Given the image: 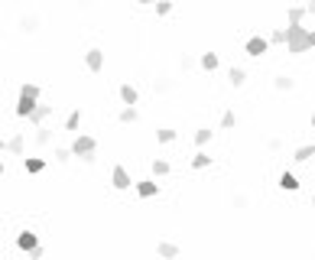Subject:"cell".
Listing matches in <instances>:
<instances>
[{
  "instance_id": "cell-2",
  "label": "cell",
  "mask_w": 315,
  "mask_h": 260,
  "mask_svg": "<svg viewBox=\"0 0 315 260\" xmlns=\"http://www.w3.org/2000/svg\"><path fill=\"white\" fill-rule=\"evenodd\" d=\"M68 150H72V156H78V160H81L85 153H94V150H98V140H94V137H88V134H78Z\"/></svg>"
},
{
  "instance_id": "cell-29",
  "label": "cell",
  "mask_w": 315,
  "mask_h": 260,
  "mask_svg": "<svg viewBox=\"0 0 315 260\" xmlns=\"http://www.w3.org/2000/svg\"><path fill=\"white\" fill-rule=\"evenodd\" d=\"M153 88H156L160 94H169V91H173V78H156Z\"/></svg>"
},
{
  "instance_id": "cell-32",
  "label": "cell",
  "mask_w": 315,
  "mask_h": 260,
  "mask_svg": "<svg viewBox=\"0 0 315 260\" xmlns=\"http://www.w3.org/2000/svg\"><path fill=\"white\" fill-rule=\"evenodd\" d=\"M52 156H56V163H68V160H72V150H68V147H56V153H52Z\"/></svg>"
},
{
  "instance_id": "cell-35",
  "label": "cell",
  "mask_w": 315,
  "mask_h": 260,
  "mask_svg": "<svg viewBox=\"0 0 315 260\" xmlns=\"http://www.w3.org/2000/svg\"><path fill=\"white\" fill-rule=\"evenodd\" d=\"M43 254H46V247H43V244H36V247L30 250V260H43Z\"/></svg>"
},
{
  "instance_id": "cell-24",
  "label": "cell",
  "mask_w": 315,
  "mask_h": 260,
  "mask_svg": "<svg viewBox=\"0 0 315 260\" xmlns=\"http://www.w3.org/2000/svg\"><path fill=\"white\" fill-rule=\"evenodd\" d=\"M36 143L39 147H49L52 143V130L49 127H36Z\"/></svg>"
},
{
  "instance_id": "cell-3",
  "label": "cell",
  "mask_w": 315,
  "mask_h": 260,
  "mask_svg": "<svg viewBox=\"0 0 315 260\" xmlns=\"http://www.w3.org/2000/svg\"><path fill=\"white\" fill-rule=\"evenodd\" d=\"M244 52H247L250 59H260L263 52H270V39L266 36H250L247 43H244Z\"/></svg>"
},
{
  "instance_id": "cell-15",
  "label": "cell",
  "mask_w": 315,
  "mask_h": 260,
  "mask_svg": "<svg viewBox=\"0 0 315 260\" xmlns=\"http://www.w3.org/2000/svg\"><path fill=\"white\" fill-rule=\"evenodd\" d=\"M36 104H39V101H26V98H20V101H17V117H23V120H26L33 111H36Z\"/></svg>"
},
{
  "instance_id": "cell-8",
  "label": "cell",
  "mask_w": 315,
  "mask_h": 260,
  "mask_svg": "<svg viewBox=\"0 0 315 260\" xmlns=\"http://www.w3.org/2000/svg\"><path fill=\"white\" fill-rule=\"evenodd\" d=\"M36 244H39V237L33 234V231H20V234H17V247H20V250H26V254H30Z\"/></svg>"
},
{
  "instance_id": "cell-20",
  "label": "cell",
  "mask_w": 315,
  "mask_h": 260,
  "mask_svg": "<svg viewBox=\"0 0 315 260\" xmlns=\"http://www.w3.org/2000/svg\"><path fill=\"white\" fill-rule=\"evenodd\" d=\"M117 120L120 124H136V120H140V111H136V107H124V111L117 114Z\"/></svg>"
},
{
  "instance_id": "cell-21",
  "label": "cell",
  "mask_w": 315,
  "mask_h": 260,
  "mask_svg": "<svg viewBox=\"0 0 315 260\" xmlns=\"http://www.w3.org/2000/svg\"><path fill=\"white\" fill-rule=\"evenodd\" d=\"M312 156H315V147H312V143H305V147H299L296 153H292V160H296V163H305V160H312Z\"/></svg>"
},
{
  "instance_id": "cell-43",
  "label": "cell",
  "mask_w": 315,
  "mask_h": 260,
  "mask_svg": "<svg viewBox=\"0 0 315 260\" xmlns=\"http://www.w3.org/2000/svg\"><path fill=\"white\" fill-rule=\"evenodd\" d=\"M312 208H315V195H312Z\"/></svg>"
},
{
  "instance_id": "cell-5",
  "label": "cell",
  "mask_w": 315,
  "mask_h": 260,
  "mask_svg": "<svg viewBox=\"0 0 315 260\" xmlns=\"http://www.w3.org/2000/svg\"><path fill=\"white\" fill-rule=\"evenodd\" d=\"M133 189H136L140 198H153L156 192H160V182L156 179H140V182H133Z\"/></svg>"
},
{
  "instance_id": "cell-37",
  "label": "cell",
  "mask_w": 315,
  "mask_h": 260,
  "mask_svg": "<svg viewBox=\"0 0 315 260\" xmlns=\"http://www.w3.org/2000/svg\"><path fill=\"white\" fill-rule=\"evenodd\" d=\"M81 163H88V166H94V163H98V156H94V153H85V156H81Z\"/></svg>"
},
{
  "instance_id": "cell-19",
  "label": "cell",
  "mask_w": 315,
  "mask_h": 260,
  "mask_svg": "<svg viewBox=\"0 0 315 260\" xmlns=\"http://www.w3.org/2000/svg\"><path fill=\"white\" fill-rule=\"evenodd\" d=\"M228 81H231V85H234V88H241L244 85V81H247V72H244V68H231V72H228Z\"/></svg>"
},
{
  "instance_id": "cell-34",
  "label": "cell",
  "mask_w": 315,
  "mask_h": 260,
  "mask_svg": "<svg viewBox=\"0 0 315 260\" xmlns=\"http://www.w3.org/2000/svg\"><path fill=\"white\" fill-rule=\"evenodd\" d=\"M266 147H270L273 153H279V150H283V140H279V137H270V140H266Z\"/></svg>"
},
{
  "instance_id": "cell-39",
  "label": "cell",
  "mask_w": 315,
  "mask_h": 260,
  "mask_svg": "<svg viewBox=\"0 0 315 260\" xmlns=\"http://www.w3.org/2000/svg\"><path fill=\"white\" fill-rule=\"evenodd\" d=\"M140 7H156V0H136Z\"/></svg>"
},
{
  "instance_id": "cell-12",
  "label": "cell",
  "mask_w": 315,
  "mask_h": 260,
  "mask_svg": "<svg viewBox=\"0 0 315 260\" xmlns=\"http://www.w3.org/2000/svg\"><path fill=\"white\" fill-rule=\"evenodd\" d=\"M7 153H13V156H23V134H13V137H7Z\"/></svg>"
},
{
  "instance_id": "cell-41",
  "label": "cell",
  "mask_w": 315,
  "mask_h": 260,
  "mask_svg": "<svg viewBox=\"0 0 315 260\" xmlns=\"http://www.w3.org/2000/svg\"><path fill=\"white\" fill-rule=\"evenodd\" d=\"M312 130H315V114H312Z\"/></svg>"
},
{
  "instance_id": "cell-17",
  "label": "cell",
  "mask_w": 315,
  "mask_h": 260,
  "mask_svg": "<svg viewBox=\"0 0 315 260\" xmlns=\"http://www.w3.org/2000/svg\"><path fill=\"white\" fill-rule=\"evenodd\" d=\"M273 88H276V91H292V88H296V78H289V75H276V78H273Z\"/></svg>"
},
{
  "instance_id": "cell-1",
  "label": "cell",
  "mask_w": 315,
  "mask_h": 260,
  "mask_svg": "<svg viewBox=\"0 0 315 260\" xmlns=\"http://www.w3.org/2000/svg\"><path fill=\"white\" fill-rule=\"evenodd\" d=\"M286 49H289V56H302V52L315 49V30H305L302 23H289L286 26Z\"/></svg>"
},
{
  "instance_id": "cell-31",
  "label": "cell",
  "mask_w": 315,
  "mask_h": 260,
  "mask_svg": "<svg viewBox=\"0 0 315 260\" xmlns=\"http://www.w3.org/2000/svg\"><path fill=\"white\" fill-rule=\"evenodd\" d=\"M266 39H270V46H286V30H273Z\"/></svg>"
},
{
  "instance_id": "cell-28",
  "label": "cell",
  "mask_w": 315,
  "mask_h": 260,
  "mask_svg": "<svg viewBox=\"0 0 315 260\" xmlns=\"http://www.w3.org/2000/svg\"><path fill=\"white\" fill-rule=\"evenodd\" d=\"M286 13H289V23H302L305 20V7H289Z\"/></svg>"
},
{
  "instance_id": "cell-14",
  "label": "cell",
  "mask_w": 315,
  "mask_h": 260,
  "mask_svg": "<svg viewBox=\"0 0 315 260\" xmlns=\"http://www.w3.org/2000/svg\"><path fill=\"white\" fill-rule=\"evenodd\" d=\"M279 189H286V192H296V189H299V179H296V173H289V169H286V173L279 176Z\"/></svg>"
},
{
  "instance_id": "cell-25",
  "label": "cell",
  "mask_w": 315,
  "mask_h": 260,
  "mask_svg": "<svg viewBox=\"0 0 315 260\" xmlns=\"http://www.w3.org/2000/svg\"><path fill=\"white\" fill-rule=\"evenodd\" d=\"M205 166H211V156L208 153H195V156H192V169H205Z\"/></svg>"
},
{
  "instance_id": "cell-11",
  "label": "cell",
  "mask_w": 315,
  "mask_h": 260,
  "mask_svg": "<svg viewBox=\"0 0 315 260\" xmlns=\"http://www.w3.org/2000/svg\"><path fill=\"white\" fill-rule=\"evenodd\" d=\"M156 254H160L163 260H176V257H179V244H173V241H160Z\"/></svg>"
},
{
  "instance_id": "cell-40",
  "label": "cell",
  "mask_w": 315,
  "mask_h": 260,
  "mask_svg": "<svg viewBox=\"0 0 315 260\" xmlns=\"http://www.w3.org/2000/svg\"><path fill=\"white\" fill-rule=\"evenodd\" d=\"M0 150H7V140H4V137H0Z\"/></svg>"
},
{
  "instance_id": "cell-6",
  "label": "cell",
  "mask_w": 315,
  "mask_h": 260,
  "mask_svg": "<svg viewBox=\"0 0 315 260\" xmlns=\"http://www.w3.org/2000/svg\"><path fill=\"white\" fill-rule=\"evenodd\" d=\"M85 65H88V72H101V68H104V52L101 49H88L85 52Z\"/></svg>"
},
{
  "instance_id": "cell-36",
  "label": "cell",
  "mask_w": 315,
  "mask_h": 260,
  "mask_svg": "<svg viewBox=\"0 0 315 260\" xmlns=\"http://www.w3.org/2000/svg\"><path fill=\"white\" fill-rule=\"evenodd\" d=\"M234 208H247V195H234Z\"/></svg>"
},
{
  "instance_id": "cell-38",
  "label": "cell",
  "mask_w": 315,
  "mask_h": 260,
  "mask_svg": "<svg viewBox=\"0 0 315 260\" xmlns=\"http://www.w3.org/2000/svg\"><path fill=\"white\" fill-rule=\"evenodd\" d=\"M305 13H312V17H315V0H309V4H305Z\"/></svg>"
},
{
  "instance_id": "cell-22",
  "label": "cell",
  "mask_w": 315,
  "mask_h": 260,
  "mask_svg": "<svg viewBox=\"0 0 315 260\" xmlns=\"http://www.w3.org/2000/svg\"><path fill=\"white\" fill-rule=\"evenodd\" d=\"M198 65H202L205 72H215V68H218V56H215V52H205V56L198 59Z\"/></svg>"
},
{
  "instance_id": "cell-4",
  "label": "cell",
  "mask_w": 315,
  "mask_h": 260,
  "mask_svg": "<svg viewBox=\"0 0 315 260\" xmlns=\"http://www.w3.org/2000/svg\"><path fill=\"white\" fill-rule=\"evenodd\" d=\"M111 186L117 189V192H127V189L133 186V179H130V173H127L124 166H114L111 169Z\"/></svg>"
},
{
  "instance_id": "cell-30",
  "label": "cell",
  "mask_w": 315,
  "mask_h": 260,
  "mask_svg": "<svg viewBox=\"0 0 315 260\" xmlns=\"http://www.w3.org/2000/svg\"><path fill=\"white\" fill-rule=\"evenodd\" d=\"M208 140H211V127H198L195 130V143H198V147H205Z\"/></svg>"
},
{
  "instance_id": "cell-18",
  "label": "cell",
  "mask_w": 315,
  "mask_h": 260,
  "mask_svg": "<svg viewBox=\"0 0 315 260\" xmlns=\"http://www.w3.org/2000/svg\"><path fill=\"white\" fill-rule=\"evenodd\" d=\"M39 30V17H20V33H36Z\"/></svg>"
},
{
  "instance_id": "cell-42",
  "label": "cell",
  "mask_w": 315,
  "mask_h": 260,
  "mask_svg": "<svg viewBox=\"0 0 315 260\" xmlns=\"http://www.w3.org/2000/svg\"><path fill=\"white\" fill-rule=\"evenodd\" d=\"M0 176H4V163H0Z\"/></svg>"
},
{
  "instance_id": "cell-9",
  "label": "cell",
  "mask_w": 315,
  "mask_h": 260,
  "mask_svg": "<svg viewBox=\"0 0 315 260\" xmlns=\"http://www.w3.org/2000/svg\"><path fill=\"white\" fill-rule=\"evenodd\" d=\"M39 94H43V88H39L36 81H23V85H20V98H26V101H39Z\"/></svg>"
},
{
  "instance_id": "cell-23",
  "label": "cell",
  "mask_w": 315,
  "mask_h": 260,
  "mask_svg": "<svg viewBox=\"0 0 315 260\" xmlns=\"http://www.w3.org/2000/svg\"><path fill=\"white\" fill-rule=\"evenodd\" d=\"M176 137H179V134H176L173 127H160V130H156V140H160V143H173Z\"/></svg>"
},
{
  "instance_id": "cell-7",
  "label": "cell",
  "mask_w": 315,
  "mask_h": 260,
  "mask_svg": "<svg viewBox=\"0 0 315 260\" xmlns=\"http://www.w3.org/2000/svg\"><path fill=\"white\" fill-rule=\"evenodd\" d=\"M120 101H124V107H136L140 104V91L133 85H120Z\"/></svg>"
},
{
  "instance_id": "cell-16",
  "label": "cell",
  "mask_w": 315,
  "mask_h": 260,
  "mask_svg": "<svg viewBox=\"0 0 315 260\" xmlns=\"http://www.w3.org/2000/svg\"><path fill=\"white\" fill-rule=\"evenodd\" d=\"M149 169H153V176H156V179H163V176H169V173H173L169 160H153V163H149Z\"/></svg>"
},
{
  "instance_id": "cell-10",
  "label": "cell",
  "mask_w": 315,
  "mask_h": 260,
  "mask_svg": "<svg viewBox=\"0 0 315 260\" xmlns=\"http://www.w3.org/2000/svg\"><path fill=\"white\" fill-rule=\"evenodd\" d=\"M49 114H52V107H49V104H36V111H33V114H30L26 120H30L33 127H43V120L49 117Z\"/></svg>"
},
{
  "instance_id": "cell-13",
  "label": "cell",
  "mask_w": 315,
  "mask_h": 260,
  "mask_svg": "<svg viewBox=\"0 0 315 260\" xmlns=\"http://www.w3.org/2000/svg\"><path fill=\"white\" fill-rule=\"evenodd\" d=\"M23 169H26V173H43V169H46V160H43V156H26V160H23Z\"/></svg>"
},
{
  "instance_id": "cell-27",
  "label": "cell",
  "mask_w": 315,
  "mask_h": 260,
  "mask_svg": "<svg viewBox=\"0 0 315 260\" xmlns=\"http://www.w3.org/2000/svg\"><path fill=\"white\" fill-rule=\"evenodd\" d=\"M78 127H81V111H72L65 117V130H78Z\"/></svg>"
},
{
  "instance_id": "cell-26",
  "label": "cell",
  "mask_w": 315,
  "mask_h": 260,
  "mask_svg": "<svg viewBox=\"0 0 315 260\" xmlns=\"http://www.w3.org/2000/svg\"><path fill=\"white\" fill-rule=\"evenodd\" d=\"M156 17H169V13H173V0H156Z\"/></svg>"
},
{
  "instance_id": "cell-33",
  "label": "cell",
  "mask_w": 315,
  "mask_h": 260,
  "mask_svg": "<svg viewBox=\"0 0 315 260\" xmlns=\"http://www.w3.org/2000/svg\"><path fill=\"white\" fill-rule=\"evenodd\" d=\"M234 124H237V117H234V111H224V114H221V127H224V130H231V127H234Z\"/></svg>"
}]
</instances>
